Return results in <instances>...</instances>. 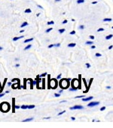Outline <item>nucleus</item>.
<instances>
[{
    "label": "nucleus",
    "mask_w": 113,
    "mask_h": 128,
    "mask_svg": "<svg viewBox=\"0 0 113 128\" xmlns=\"http://www.w3.org/2000/svg\"><path fill=\"white\" fill-rule=\"evenodd\" d=\"M11 109V106L8 102H3L2 103H0V111L3 113H7L10 111Z\"/></svg>",
    "instance_id": "nucleus-1"
},
{
    "label": "nucleus",
    "mask_w": 113,
    "mask_h": 128,
    "mask_svg": "<svg viewBox=\"0 0 113 128\" xmlns=\"http://www.w3.org/2000/svg\"><path fill=\"white\" fill-rule=\"evenodd\" d=\"M70 80H71V78H69V79H67V78L61 79L60 81V88L63 89V90L68 89L69 85H70Z\"/></svg>",
    "instance_id": "nucleus-2"
},
{
    "label": "nucleus",
    "mask_w": 113,
    "mask_h": 128,
    "mask_svg": "<svg viewBox=\"0 0 113 128\" xmlns=\"http://www.w3.org/2000/svg\"><path fill=\"white\" fill-rule=\"evenodd\" d=\"M78 79H73L72 80V83H71V86H72V88L69 89V91H75L77 90L78 89Z\"/></svg>",
    "instance_id": "nucleus-3"
},
{
    "label": "nucleus",
    "mask_w": 113,
    "mask_h": 128,
    "mask_svg": "<svg viewBox=\"0 0 113 128\" xmlns=\"http://www.w3.org/2000/svg\"><path fill=\"white\" fill-rule=\"evenodd\" d=\"M58 83H57V79L53 78L51 80V89H56L57 87Z\"/></svg>",
    "instance_id": "nucleus-4"
},
{
    "label": "nucleus",
    "mask_w": 113,
    "mask_h": 128,
    "mask_svg": "<svg viewBox=\"0 0 113 128\" xmlns=\"http://www.w3.org/2000/svg\"><path fill=\"white\" fill-rule=\"evenodd\" d=\"M100 104L99 102H90L89 104H88V107H94V106H97Z\"/></svg>",
    "instance_id": "nucleus-5"
},
{
    "label": "nucleus",
    "mask_w": 113,
    "mask_h": 128,
    "mask_svg": "<svg viewBox=\"0 0 113 128\" xmlns=\"http://www.w3.org/2000/svg\"><path fill=\"white\" fill-rule=\"evenodd\" d=\"M84 107L82 106H72L71 108H69L70 110H75V109H83Z\"/></svg>",
    "instance_id": "nucleus-6"
},
{
    "label": "nucleus",
    "mask_w": 113,
    "mask_h": 128,
    "mask_svg": "<svg viewBox=\"0 0 113 128\" xmlns=\"http://www.w3.org/2000/svg\"><path fill=\"white\" fill-rule=\"evenodd\" d=\"M93 96H89V97H87V98H82V101L83 102H88V101H91L93 99Z\"/></svg>",
    "instance_id": "nucleus-7"
},
{
    "label": "nucleus",
    "mask_w": 113,
    "mask_h": 128,
    "mask_svg": "<svg viewBox=\"0 0 113 128\" xmlns=\"http://www.w3.org/2000/svg\"><path fill=\"white\" fill-rule=\"evenodd\" d=\"M14 101H15V98H12V104H13V109H12V112H13V113H14V112H15V102H14Z\"/></svg>",
    "instance_id": "nucleus-8"
},
{
    "label": "nucleus",
    "mask_w": 113,
    "mask_h": 128,
    "mask_svg": "<svg viewBox=\"0 0 113 128\" xmlns=\"http://www.w3.org/2000/svg\"><path fill=\"white\" fill-rule=\"evenodd\" d=\"M24 37V36H15V37H14L13 38V41H17V40H20V39H23Z\"/></svg>",
    "instance_id": "nucleus-9"
},
{
    "label": "nucleus",
    "mask_w": 113,
    "mask_h": 128,
    "mask_svg": "<svg viewBox=\"0 0 113 128\" xmlns=\"http://www.w3.org/2000/svg\"><path fill=\"white\" fill-rule=\"evenodd\" d=\"M31 120H33V118H26L25 120H23V122H29V121H31Z\"/></svg>",
    "instance_id": "nucleus-10"
},
{
    "label": "nucleus",
    "mask_w": 113,
    "mask_h": 128,
    "mask_svg": "<svg viewBox=\"0 0 113 128\" xmlns=\"http://www.w3.org/2000/svg\"><path fill=\"white\" fill-rule=\"evenodd\" d=\"M75 46H76L75 42H72V43H69V44L68 45V47H70V48H73V47H75Z\"/></svg>",
    "instance_id": "nucleus-11"
},
{
    "label": "nucleus",
    "mask_w": 113,
    "mask_h": 128,
    "mask_svg": "<svg viewBox=\"0 0 113 128\" xmlns=\"http://www.w3.org/2000/svg\"><path fill=\"white\" fill-rule=\"evenodd\" d=\"M33 40H34V38H30V39L26 40H24L23 43H27V42H31V41H33Z\"/></svg>",
    "instance_id": "nucleus-12"
},
{
    "label": "nucleus",
    "mask_w": 113,
    "mask_h": 128,
    "mask_svg": "<svg viewBox=\"0 0 113 128\" xmlns=\"http://www.w3.org/2000/svg\"><path fill=\"white\" fill-rule=\"evenodd\" d=\"M30 81V88L31 89H33V80L31 79V78H30V79H28Z\"/></svg>",
    "instance_id": "nucleus-13"
},
{
    "label": "nucleus",
    "mask_w": 113,
    "mask_h": 128,
    "mask_svg": "<svg viewBox=\"0 0 113 128\" xmlns=\"http://www.w3.org/2000/svg\"><path fill=\"white\" fill-rule=\"evenodd\" d=\"M112 36H113V35H112V34H109V35H108V36H106V40H109L112 39Z\"/></svg>",
    "instance_id": "nucleus-14"
},
{
    "label": "nucleus",
    "mask_w": 113,
    "mask_h": 128,
    "mask_svg": "<svg viewBox=\"0 0 113 128\" xmlns=\"http://www.w3.org/2000/svg\"><path fill=\"white\" fill-rule=\"evenodd\" d=\"M45 79H42V89H45Z\"/></svg>",
    "instance_id": "nucleus-15"
},
{
    "label": "nucleus",
    "mask_w": 113,
    "mask_h": 128,
    "mask_svg": "<svg viewBox=\"0 0 113 128\" xmlns=\"http://www.w3.org/2000/svg\"><path fill=\"white\" fill-rule=\"evenodd\" d=\"M27 25H28V23H27V22H23V23L21 24V28H24V27L27 26Z\"/></svg>",
    "instance_id": "nucleus-16"
},
{
    "label": "nucleus",
    "mask_w": 113,
    "mask_h": 128,
    "mask_svg": "<svg viewBox=\"0 0 113 128\" xmlns=\"http://www.w3.org/2000/svg\"><path fill=\"white\" fill-rule=\"evenodd\" d=\"M32 47V45H28L27 46H26L25 48H24V50L26 51V50H27V49H29V48H30Z\"/></svg>",
    "instance_id": "nucleus-17"
},
{
    "label": "nucleus",
    "mask_w": 113,
    "mask_h": 128,
    "mask_svg": "<svg viewBox=\"0 0 113 128\" xmlns=\"http://www.w3.org/2000/svg\"><path fill=\"white\" fill-rule=\"evenodd\" d=\"M20 108H21V109H28V106H25V105H23V106H22Z\"/></svg>",
    "instance_id": "nucleus-18"
},
{
    "label": "nucleus",
    "mask_w": 113,
    "mask_h": 128,
    "mask_svg": "<svg viewBox=\"0 0 113 128\" xmlns=\"http://www.w3.org/2000/svg\"><path fill=\"white\" fill-rule=\"evenodd\" d=\"M35 108V106L34 105H31V106H28V109H33Z\"/></svg>",
    "instance_id": "nucleus-19"
},
{
    "label": "nucleus",
    "mask_w": 113,
    "mask_h": 128,
    "mask_svg": "<svg viewBox=\"0 0 113 128\" xmlns=\"http://www.w3.org/2000/svg\"><path fill=\"white\" fill-rule=\"evenodd\" d=\"M31 12H32V11L30 8H27V9L25 10V13H31Z\"/></svg>",
    "instance_id": "nucleus-20"
},
{
    "label": "nucleus",
    "mask_w": 113,
    "mask_h": 128,
    "mask_svg": "<svg viewBox=\"0 0 113 128\" xmlns=\"http://www.w3.org/2000/svg\"><path fill=\"white\" fill-rule=\"evenodd\" d=\"M65 30H65L64 28H63V29H60L58 31H59V33H60V34H63V33H64V32H65Z\"/></svg>",
    "instance_id": "nucleus-21"
},
{
    "label": "nucleus",
    "mask_w": 113,
    "mask_h": 128,
    "mask_svg": "<svg viewBox=\"0 0 113 128\" xmlns=\"http://www.w3.org/2000/svg\"><path fill=\"white\" fill-rule=\"evenodd\" d=\"M47 75H48V74L45 72V73H44V74H42L39 75V76H40V78H44V76H47Z\"/></svg>",
    "instance_id": "nucleus-22"
},
{
    "label": "nucleus",
    "mask_w": 113,
    "mask_h": 128,
    "mask_svg": "<svg viewBox=\"0 0 113 128\" xmlns=\"http://www.w3.org/2000/svg\"><path fill=\"white\" fill-rule=\"evenodd\" d=\"M93 43H94V42H92V41H87L86 42L87 45H93Z\"/></svg>",
    "instance_id": "nucleus-23"
},
{
    "label": "nucleus",
    "mask_w": 113,
    "mask_h": 128,
    "mask_svg": "<svg viewBox=\"0 0 113 128\" xmlns=\"http://www.w3.org/2000/svg\"><path fill=\"white\" fill-rule=\"evenodd\" d=\"M26 79H24V85H23V89H26Z\"/></svg>",
    "instance_id": "nucleus-24"
},
{
    "label": "nucleus",
    "mask_w": 113,
    "mask_h": 128,
    "mask_svg": "<svg viewBox=\"0 0 113 128\" xmlns=\"http://www.w3.org/2000/svg\"><path fill=\"white\" fill-rule=\"evenodd\" d=\"M103 21H112V18H104Z\"/></svg>",
    "instance_id": "nucleus-25"
},
{
    "label": "nucleus",
    "mask_w": 113,
    "mask_h": 128,
    "mask_svg": "<svg viewBox=\"0 0 113 128\" xmlns=\"http://www.w3.org/2000/svg\"><path fill=\"white\" fill-rule=\"evenodd\" d=\"M84 2V0H78L77 1V3L78 4H80V3H83Z\"/></svg>",
    "instance_id": "nucleus-26"
},
{
    "label": "nucleus",
    "mask_w": 113,
    "mask_h": 128,
    "mask_svg": "<svg viewBox=\"0 0 113 128\" xmlns=\"http://www.w3.org/2000/svg\"><path fill=\"white\" fill-rule=\"evenodd\" d=\"M52 30H53V28H48L47 30H45V33H49V32H51Z\"/></svg>",
    "instance_id": "nucleus-27"
},
{
    "label": "nucleus",
    "mask_w": 113,
    "mask_h": 128,
    "mask_svg": "<svg viewBox=\"0 0 113 128\" xmlns=\"http://www.w3.org/2000/svg\"><path fill=\"white\" fill-rule=\"evenodd\" d=\"M102 31H104V28H99L98 30H97V32H102Z\"/></svg>",
    "instance_id": "nucleus-28"
},
{
    "label": "nucleus",
    "mask_w": 113,
    "mask_h": 128,
    "mask_svg": "<svg viewBox=\"0 0 113 128\" xmlns=\"http://www.w3.org/2000/svg\"><path fill=\"white\" fill-rule=\"evenodd\" d=\"M95 56H96V57H101V56H102V55H101L100 53H98V52H97V53H96V54H95Z\"/></svg>",
    "instance_id": "nucleus-29"
},
{
    "label": "nucleus",
    "mask_w": 113,
    "mask_h": 128,
    "mask_svg": "<svg viewBox=\"0 0 113 128\" xmlns=\"http://www.w3.org/2000/svg\"><path fill=\"white\" fill-rule=\"evenodd\" d=\"M92 81H93V78H91V79L90 80V82H89V86H88V90H89V87L91 86V84H92Z\"/></svg>",
    "instance_id": "nucleus-30"
},
{
    "label": "nucleus",
    "mask_w": 113,
    "mask_h": 128,
    "mask_svg": "<svg viewBox=\"0 0 113 128\" xmlns=\"http://www.w3.org/2000/svg\"><path fill=\"white\" fill-rule=\"evenodd\" d=\"M54 96L55 97H60V93H54Z\"/></svg>",
    "instance_id": "nucleus-31"
},
{
    "label": "nucleus",
    "mask_w": 113,
    "mask_h": 128,
    "mask_svg": "<svg viewBox=\"0 0 113 128\" xmlns=\"http://www.w3.org/2000/svg\"><path fill=\"white\" fill-rule=\"evenodd\" d=\"M79 29L80 30H84V25H81V26H79Z\"/></svg>",
    "instance_id": "nucleus-32"
},
{
    "label": "nucleus",
    "mask_w": 113,
    "mask_h": 128,
    "mask_svg": "<svg viewBox=\"0 0 113 128\" xmlns=\"http://www.w3.org/2000/svg\"><path fill=\"white\" fill-rule=\"evenodd\" d=\"M66 112V111L64 110V111H63V112H60V113H58V114L57 115H61V114H64Z\"/></svg>",
    "instance_id": "nucleus-33"
},
{
    "label": "nucleus",
    "mask_w": 113,
    "mask_h": 128,
    "mask_svg": "<svg viewBox=\"0 0 113 128\" xmlns=\"http://www.w3.org/2000/svg\"><path fill=\"white\" fill-rule=\"evenodd\" d=\"M54 46H55V47H60V43H56V44H54Z\"/></svg>",
    "instance_id": "nucleus-34"
},
{
    "label": "nucleus",
    "mask_w": 113,
    "mask_h": 128,
    "mask_svg": "<svg viewBox=\"0 0 113 128\" xmlns=\"http://www.w3.org/2000/svg\"><path fill=\"white\" fill-rule=\"evenodd\" d=\"M61 76H62V74H60L57 76V78H56V79H60V78H61Z\"/></svg>",
    "instance_id": "nucleus-35"
},
{
    "label": "nucleus",
    "mask_w": 113,
    "mask_h": 128,
    "mask_svg": "<svg viewBox=\"0 0 113 128\" xmlns=\"http://www.w3.org/2000/svg\"><path fill=\"white\" fill-rule=\"evenodd\" d=\"M83 97H85L84 96H76L75 98H83Z\"/></svg>",
    "instance_id": "nucleus-36"
},
{
    "label": "nucleus",
    "mask_w": 113,
    "mask_h": 128,
    "mask_svg": "<svg viewBox=\"0 0 113 128\" xmlns=\"http://www.w3.org/2000/svg\"><path fill=\"white\" fill-rule=\"evenodd\" d=\"M70 34H71V35H74V34H75V30H72V31H71V32H70Z\"/></svg>",
    "instance_id": "nucleus-37"
},
{
    "label": "nucleus",
    "mask_w": 113,
    "mask_h": 128,
    "mask_svg": "<svg viewBox=\"0 0 113 128\" xmlns=\"http://www.w3.org/2000/svg\"><path fill=\"white\" fill-rule=\"evenodd\" d=\"M54 46V44H51V45H49V46H48V48H53Z\"/></svg>",
    "instance_id": "nucleus-38"
},
{
    "label": "nucleus",
    "mask_w": 113,
    "mask_h": 128,
    "mask_svg": "<svg viewBox=\"0 0 113 128\" xmlns=\"http://www.w3.org/2000/svg\"><path fill=\"white\" fill-rule=\"evenodd\" d=\"M86 66H87L88 68H91V64H90L89 63H86Z\"/></svg>",
    "instance_id": "nucleus-39"
},
{
    "label": "nucleus",
    "mask_w": 113,
    "mask_h": 128,
    "mask_svg": "<svg viewBox=\"0 0 113 128\" xmlns=\"http://www.w3.org/2000/svg\"><path fill=\"white\" fill-rule=\"evenodd\" d=\"M105 109H106V107H105V106H103V107H102V108H100V111H101V112H103V111H104Z\"/></svg>",
    "instance_id": "nucleus-40"
},
{
    "label": "nucleus",
    "mask_w": 113,
    "mask_h": 128,
    "mask_svg": "<svg viewBox=\"0 0 113 128\" xmlns=\"http://www.w3.org/2000/svg\"><path fill=\"white\" fill-rule=\"evenodd\" d=\"M5 96V93H3V92H2V93H0V98H2V97H3Z\"/></svg>",
    "instance_id": "nucleus-41"
},
{
    "label": "nucleus",
    "mask_w": 113,
    "mask_h": 128,
    "mask_svg": "<svg viewBox=\"0 0 113 128\" xmlns=\"http://www.w3.org/2000/svg\"><path fill=\"white\" fill-rule=\"evenodd\" d=\"M90 38H91V40H94V36L93 35H91V36H90Z\"/></svg>",
    "instance_id": "nucleus-42"
},
{
    "label": "nucleus",
    "mask_w": 113,
    "mask_h": 128,
    "mask_svg": "<svg viewBox=\"0 0 113 128\" xmlns=\"http://www.w3.org/2000/svg\"><path fill=\"white\" fill-rule=\"evenodd\" d=\"M67 20H64L63 21V24H67Z\"/></svg>",
    "instance_id": "nucleus-43"
},
{
    "label": "nucleus",
    "mask_w": 113,
    "mask_h": 128,
    "mask_svg": "<svg viewBox=\"0 0 113 128\" xmlns=\"http://www.w3.org/2000/svg\"><path fill=\"white\" fill-rule=\"evenodd\" d=\"M112 48H113V46H112V45H111V46H109V50H110V49H112Z\"/></svg>",
    "instance_id": "nucleus-44"
},
{
    "label": "nucleus",
    "mask_w": 113,
    "mask_h": 128,
    "mask_svg": "<svg viewBox=\"0 0 113 128\" xmlns=\"http://www.w3.org/2000/svg\"><path fill=\"white\" fill-rule=\"evenodd\" d=\"M20 107L19 106H15V109H19Z\"/></svg>",
    "instance_id": "nucleus-45"
},
{
    "label": "nucleus",
    "mask_w": 113,
    "mask_h": 128,
    "mask_svg": "<svg viewBox=\"0 0 113 128\" xmlns=\"http://www.w3.org/2000/svg\"><path fill=\"white\" fill-rule=\"evenodd\" d=\"M11 83H12V82H8V86H11V85H12Z\"/></svg>",
    "instance_id": "nucleus-46"
},
{
    "label": "nucleus",
    "mask_w": 113,
    "mask_h": 128,
    "mask_svg": "<svg viewBox=\"0 0 113 128\" xmlns=\"http://www.w3.org/2000/svg\"><path fill=\"white\" fill-rule=\"evenodd\" d=\"M63 92V89H61V90L59 91V93H62Z\"/></svg>",
    "instance_id": "nucleus-47"
},
{
    "label": "nucleus",
    "mask_w": 113,
    "mask_h": 128,
    "mask_svg": "<svg viewBox=\"0 0 113 128\" xmlns=\"http://www.w3.org/2000/svg\"><path fill=\"white\" fill-rule=\"evenodd\" d=\"M51 118V117H47V118H44L43 119H45V120H48V119H50Z\"/></svg>",
    "instance_id": "nucleus-48"
},
{
    "label": "nucleus",
    "mask_w": 113,
    "mask_h": 128,
    "mask_svg": "<svg viewBox=\"0 0 113 128\" xmlns=\"http://www.w3.org/2000/svg\"><path fill=\"white\" fill-rule=\"evenodd\" d=\"M71 120H75V118H74V117H72V118H71Z\"/></svg>",
    "instance_id": "nucleus-49"
},
{
    "label": "nucleus",
    "mask_w": 113,
    "mask_h": 128,
    "mask_svg": "<svg viewBox=\"0 0 113 128\" xmlns=\"http://www.w3.org/2000/svg\"><path fill=\"white\" fill-rule=\"evenodd\" d=\"M15 67H16V68H19V67H20V64H17L15 65Z\"/></svg>",
    "instance_id": "nucleus-50"
},
{
    "label": "nucleus",
    "mask_w": 113,
    "mask_h": 128,
    "mask_svg": "<svg viewBox=\"0 0 113 128\" xmlns=\"http://www.w3.org/2000/svg\"><path fill=\"white\" fill-rule=\"evenodd\" d=\"M50 22H51V24H54V21L51 20V21H50Z\"/></svg>",
    "instance_id": "nucleus-51"
},
{
    "label": "nucleus",
    "mask_w": 113,
    "mask_h": 128,
    "mask_svg": "<svg viewBox=\"0 0 113 128\" xmlns=\"http://www.w3.org/2000/svg\"><path fill=\"white\" fill-rule=\"evenodd\" d=\"M95 48H96V46H91V48H94V49Z\"/></svg>",
    "instance_id": "nucleus-52"
},
{
    "label": "nucleus",
    "mask_w": 113,
    "mask_h": 128,
    "mask_svg": "<svg viewBox=\"0 0 113 128\" xmlns=\"http://www.w3.org/2000/svg\"><path fill=\"white\" fill-rule=\"evenodd\" d=\"M23 32H24V30H20V34H21V33H23Z\"/></svg>",
    "instance_id": "nucleus-53"
},
{
    "label": "nucleus",
    "mask_w": 113,
    "mask_h": 128,
    "mask_svg": "<svg viewBox=\"0 0 113 128\" xmlns=\"http://www.w3.org/2000/svg\"><path fill=\"white\" fill-rule=\"evenodd\" d=\"M66 102V100H64V101H61V102H60V103H63V102Z\"/></svg>",
    "instance_id": "nucleus-54"
},
{
    "label": "nucleus",
    "mask_w": 113,
    "mask_h": 128,
    "mask_svg": "<svg viewBox=\"0 0 113 128\" xmlns=\"http://www.w3.org/2000/svg\"><path fill=\"white\" fill-rule=\"evenodd\" d=\"M106 89H111V86H106Z\"/></svg>",
    "instance_id": "nucleus-55"
},
{
    "label": "nucleus",
    "mask_w": 113,
    "mask_h": 128,
    "mask_svg": "<svg viewBox=\"0 0 113 128\" xmlns=\"http://www.w3.org/2000/svg\"><path fill=\"white\" fill-rule=\"evenodd\" d=\"M3 49V48L2 47H1V46H0V51H2Z\"/></svg>",
    "instance_id": "nucleus-56"
},
{
    "label": "nucleus",
    "mask_w": 113,
    "mask_h": 128,
    "mask_svg": "<svg viewBox=\"0 0 113 128\" xmlns=\"http://www.w3.org/2000/svg\"><path fill=\"white\" fill-rule=\"evenodd\" d=\"M92 3H93V4H97V2H92Z\"/></svg>",
    "instance_id": "nucleus-57"
},
{
    "label": "nucleus",
    "mask_w": 113,
    "mask_h": 128,
    "mask_svg": "<svg viewBox=\"0 0 113 128\" xmlns=\"http://www.w3.org/2000/svg\"><path fill=\"white\" fill-rule=\"evenodd\" d=\"M39 6V8H42V6Z\"/></svg>",
    "instance_id": "nucleus-58"
},
{
    "label": "nucleus",
    "mask_w": 113,
    "mask_h": 128,
    "mask_svg": "<svg viewBox=\"0 0 113 128\" xmlns=\"http://www.w3.org/2000/svg\"><path fill=\"white\" fill-rule=\"evenodd\" d=\"M39 15H40V14H39H39H36V16H37V17H39Z\"/></svg>",
    "instance_id": "nucleus-59"
},
{
    "label": "nucleus",
    "mask_w": 113,
    "mask_h": 128,
    "mask_svg": "<svg viewBox=\"0 0 113 128\" xmlns=\"http://www.w3.org/2000/svg\"><path fill=\"white\" fill-rule=\"evenodd\" d=\"M5 93H9V91H8H8H6V92H5Z\"/></svg>",
    "instance_id": "nucleus-60"
},
{
    "label": "nucleus",
    "mask_w": 113,
    "mask_h": 128,
    "mask_svg": "<svg viewBox=\"0 0 113 128\" xmlns=\"http://www.w3.org/2000/svg\"><path fill=\"white\" fill-rule=\"evenodd\" d=\"M60 0H56V2H60Z\"/></svg>",
    "instance_id": "nucleus-61"
},
{
    "label": "nucleus",
    "mask_w": 113,
    "mask_h": 128,
    "mask_svg": "<svg viewBox=\"0 0 113 128\" xmlns=\"http://www.w3.org/2000/svg\"><path fill=\"white\" fill-rule=\"evenodd\" d=\"M112 29H113V27H112Z\"/></svg>",
    "instance_id": "nucleus-62"
}]
</instances>
